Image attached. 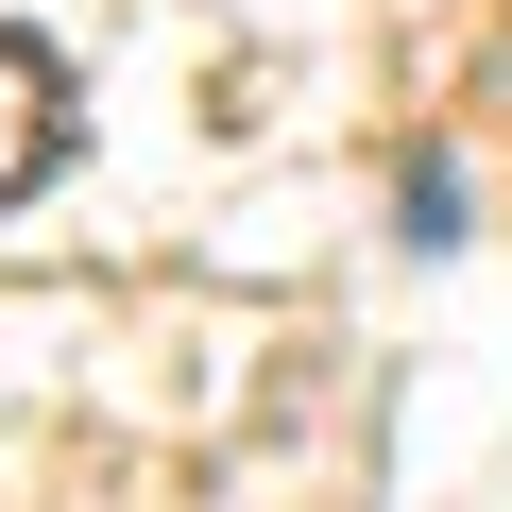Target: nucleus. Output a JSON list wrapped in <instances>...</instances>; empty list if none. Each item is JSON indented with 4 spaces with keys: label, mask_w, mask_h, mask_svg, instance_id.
<instances>
[{
    "label": "nucleus",
    "mask_w": 512,
    "mask_h": 512,
    "mask_svg": "<svg viewBox=\"0 0 512 512\" xmlns=\"http://www.w3.org/2000/svg\"><path fill=\"white\" fill-rule=\"evenodd\" d=\"M69 154H86V86H69V52H52V35H0V205H35Z\"/></svg>",
    "instance_id": "f257e3e1"
}]
</instances>
